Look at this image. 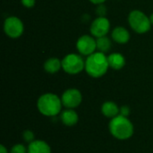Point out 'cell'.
Returning a JSON list of instances; mask_svg holds the SVG:
<instances>
[{
  "mask_svg": "<svg viewBox=\"0 0 153 153\" xmlns=\"http://www.w3.org/2000/svg\"><path fill=\"white\" fill-rule=\"evenodd\" d=\"M4 31L9 38L18 39L24 31L23 22L18 17L10 16L4 22Z\"/></svg>",
  "mask_w": 153,
  "mask_h": 153,
  "instance_id": "obj_6",
  "label": "cell"
},
{
  "mask_svg": "<svg viewBox=\"0 0 153 153\" xmlns=\"http://www.w3.org/2000/svg\"><path fill=\"white\" fill-rule=\"evenodd\" d=\"M109 68L108 56L102 52H95L87 56L85 60V71L92 78H100L106 74Z\"/></svg>",
  "mask_w": 153,
  "mask_h": 153,
  "instance_id": "obj_1",
  "label": "cell"
},
{
  "mask_svg": "<svg viewBox=\"0 0 153 153\" xmlns=\"http://www.w3.org/2000/svg\"><path fill=\"white\" fill-rule=\"evenodd\" d=\"M60 119L62 123L66 126H74L79 121V116L77 112L72 108H66L61 112Z\"/></svg>",
  "mask_w": 153,
  "mask_h": 153,
  "instance_id": "obj_10",
  "label": "cell"
},
{
  "mask_svg": "<svg viewBox=\"0 0 153 153\" xmlns=\"http://www.w3.org/2000/svg\"><path fill=\"white\" fill-rule=\"evenodd\" d=\"M28 153H51V148L46 142L42 140H35L29 143Z\"/></svg>",
  "mask_w": 153,
  "mask_h": 153,
  "instance_id": "obj_12",
  "label": "cell"
},
{
  "mask_svg": "<svg viewBox=\"0 0 153 153\" xmlns=\"http://www.w3.org/2000/svg\"><path fill=\"white\" fill-rule=\"evenodd\" d=\"M150 21L152 22V25H153V13H152L151 16H150Z\"/></svg>",
  "mask_w": 153,
  "mask_h": 153,
  "instance_id": "obj_24",
  "label": "cell"
},
{
  "mask_svg": "<svg viewBox=\"0 0 153 153\" xmlns=\"http://www.w3.org/2000/svg\"><path fill=\"white\" fill-rule=\"evenodd\" d=\"M62 104L66 108H75L79 107L82 101V95L77 89L71 88L64 91L61 96Z\"/></svg>",
  "mask_w": 153,
  "mask_h": 153,
  "instance_id": "obj_8",
  "label": "cell"
},
{
  "mask_svg": "<svg viewBox=\"0 0 153 153\" xmlns=\"http://www.w3.org/2000/svg\"><path fill=\"white\" fill-rule=\"evenodd\" d=\"M62 68V60L56 57H50L44 63V69L48 74H56Z\"/></svg>",
  "mask_w": 153,
  "mask_h": 153,
  "instance_id": "obj_15",
  "label": "cell"
},
{
  "mask_svg": "<svg viewBox=\"0 0 153 153\" xmlns=\"http://www.w3.org/2000/svg\"><path fill=\"white\" fill-rule=\"evenodd\" d=\"M119 115H121V116H123V117H128V116L130 115V108H129L128 106H122V107L120 108Z\"/></svg>",
  "mask_w": 153,
  "mask_h": 153,
  "instance_id": "obj_19",
  "label": "cell"
},
{
  "mask_svg": "<svg viewBox=\"0 0 153 153\" xmlns=\"http://www.w3.org/2000/svg\"><path fill=\"white\" fill-rule=\"evenodd\" d=\"M110 30V22L105 16H99L96 18L91 25V34L98 39L104 36H107Z\"/></svg>",
  "mask_w": 153,
  "mask_h": 153,
  "instance_id": "obj_9",
  "label": "cell"
},
{
  "mask_svg": "<svg viewBox=\"0 0 153 153\" xmlns=\"http://www.w3.org/2000/svg\"><path fill=\"white\" fill-rule=\"evenodd\" d=\"M109 67L114 70H120L126 65V58L120 53H112L108 56Z\"/></svg>",
  "mask_w": 153,
  "mask_h": 153,
  "instance_id": "obj_14",
  "label": "cell"
},
{
  "mask_svg": "<svg viewBox=\"0 0 153 153\" xmlns=\"http://www.w3.org/2000/svg\"><path fill=\"white\" fill-rule=\"evenodd\" d=\"M62 69L68 74H78L85 69V60L78 54H68L62 59Z\"/></svg>",
  "mask_w": 153,
  "mask_h": 153,
  "instance_id": "obj_5",
  "label": "cell"
},
{
  "mask_svg": "<svg viewBox=\"0 0 153 153\" xmlns=\"http://www.w3.org/2000/svg\"><path fill=\"white\" fill-rule=\"evenodd\" d=\"M120 108L113 101H106L101 106V113L108 118H114L119 115Z\"/></svg>",
  "mask_w": 153,
  "mask_h": 153,
  "instance_id": "obj_13",
  "label": "cell"
},
{
  "mask_svg": "<svg viewBox=\"0 0 153 153\" xmlns=\"http://www.w3.org/2000/svg\"><path fill=\"white\" fill-rule=\"evenodd\" d=\"M62 100L57 95L54 93L42 94L38 101L37 108L40 114L46 117H56L62 110Z\"/></svg>",
  "mask_w": 153,
  "mask_h": 153,
  "instance_id": "obj_3",
  "label": "cell"
},
{
  "mask_svg": "<svg viewBox=\"0 0 153 153\" xmlns=\"http://www.w3.org/2000/svg\"><path fill=\"white\" fill-rule=\"evenodd\" d=\"M111 37L118 44H126L130 39V33L125 27L118 26L112 30Z\"/></svg>",
  "mask_w": 153,
  "mask_h": 153,
  "instance_id": "obj_11",
  "label": "cell"
},
{
  "mask_svg": "<svg viewBox=\"0 0 153 153\" xmlns=\"http://www.w3.org/2000/svg\"><path fill=\"white\" fill-rule=\"evenodd\" d=\"M22 138L23 140L28 143H32L33 141H35V135H34V133L30 130H25L23 133H22Z\"/></svg>",
  "mask_w": 153,
  "mask_h": 153,
  "instance_id": "obj_18",
  "label": "cell"
},
{
  "mask_svg": "<svg viewBox=\"0 0 153 153\" xmlns=\"http://www.w3.org/2000/svg\"><path fill=\"white\" fill-rule=\"evenodd\" d=\"M128 23L130 27L137 33L143 34L151 30L152 22L143 12L140 10H134L128 15Z\"/></svg>",
  "mask_w": 153,
  "mask_h": 153,
  "instance_id": "obj_4",
  "label": "cell"
},
{
  "mask_svg": "<svg viewBox=\"0 0 153 153\" xmlns=\"http://www.w3.org/2000/svg\"><path fill=\"white\" fill-rule=\"evenodd\" d=\"M107 0H90V2L91 3H92V4H103V3H105Z\"/></svg>",
  "mask_w": 153,
  "mask_h": 153,
  "instance_id": "obj_22",
  "label": "cell"
},
{
  "mask_svg": "<svg viewBox=\"0 0 153 153\" xmlns=\"http://www.w3.org/2000/svg\"><path fill=\"white\" fill-rule=\"evenodd\" d=\"M10 153H28V149L23 144L17 143L12 147Z\"/></svg>",
  "mask_w": 153,
  "mask_h": 153,
  "instance_id": "obj_17",
  "label": "cell"
},
{
  "mask_svg": "<svg viewBox=\"0 0 153 153\" xmlns=\"http://www.w3.org/2000/svg\"><path fill=\"white\" fill-rule=\"evenodd\" d=\"M96 12H97V14L99 16H105L107 10H106V7L103 5V4H99V6L97 7Z\"/></svg>",
  "mask_w": 153,
  "mask_h": 153,
  "instance_id": "obj_20",
  "label": "cell"
},
{
  "mask_svg": "<svg viewBox=\"0 0 153 153\" xmlns=\"http://www.w3.org/2000/svg\"><path fill=\"white\" fill-rule=\"evenodd\" d=\"M108 128L113 137L122 141L130 139L134 132L133 123L128 117L121 115H118L110 120Z\"/></svg>",
  "mask_w": 153,
  "mask_h": 153,
  "instance_id": "obj_2",
  "label": "cell"
},
{
  "mask_svg": "<svg viewBox=\"0 0 153 153\" xmlns=\"http://www.w3.org/2000/svg\"><path fill=\"white\" fill-rule=\"evenodd\" d=\"M0 153H9L8 151H7V149L5 148V146L3 145V144L0 145Z\"/></svg>",
  "mask_w": 153,
  "mask_h": 153,
  "instance_id": "obj_23",
  "label": "cell"
},
{
  "mask_svg": "<svg viewBox=\"0 0 153 153\" xmlns=\"http://www.w3.org/2000/svg\"><path fill=\"white\" fill-rule=\"evenodd\" d=\"M76 49L82 56H89L96 52L97 39L92 35H82L76 41Z\"/></svg>",
  "mask_w": 153,
  "mask_h": 153,
  "instance_id": "obj_7",
  "label": "cell"
},
{
  "mask_svg": "<svg viewBox=\"0 0 153 153\" xmlns=\"http://www.w3.org/2000/svg\"><path fill=\"white\" fill-rule=\"evenodd\" d=\"M111 47H112L111 40L107 36L97 39V49L100 52L106 54L111 49Z\"/></svg>",
  "mask_w": 153,
  "mask_h": 153,
  "instance_id": "obj_16",
  "label": "cell"
},
{
  "mask_svg": "<svg viewBox=\"0 0 153 153\" xmlns=\"http://www.w3.org/2000/svg\"><path fill=\"white\" fill-rule=\"evenodd\" d=\"M22 5H24L27 8H31L35 5L36 0H21Z\"/></svg>",
  "mask_w": 153,
  "mask_h": 153,
  "instance_id": "obj_21",
  "label": "cell"
}]
</instances>
